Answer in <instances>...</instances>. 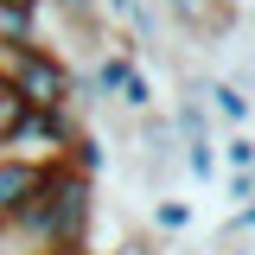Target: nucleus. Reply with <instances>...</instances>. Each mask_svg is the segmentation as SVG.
<instances>
[{
  "mask_svg": "<svg viewBox=\"0 0 255 255\" xmlns=\"http://www.w3.org/2000/svg\"><path fill=\"white\" fill-rule=\"evenodd\" d=\"M96 223V179L77 166H51L45 185L32 191V204L13 223H0L13 243H26L19 255H77Z\"/></svg>",
  "mask_w": 255,
  "mask_h": 255,
  "instance_id": "1",
  "label": "nucleus"
},
{
  "mask_svg": "<svg viewBox=\"0 0 255 255\" xmlns=\"http://www.w3.org/2000/svg\"><path fill=\"white\" fill-rule=\"evenodd\" d=\"M0 83L26 96V109H64L77 102V77L45 45H0Z\"/></svg>",
  "mask_w": 255,
  "mask_h": 255,
  "instance_id": "2",
  "label": "nucleus"
},
{
  "mask_svg": "<svg viewBox=\"0 0 255 255\" xmlns=\"http://www.w3.org/2000/svg\"><path fill=\"white\" fill-rule=\"evenodd\" d=\"M45 172H51V166H32V159L0 153V223H13V217L32 204V191L45 185Z\"/></svg>",
  "mask_w": 255,
  "mask_h": 255,
  "instance_id": "3",
  "label": "nucleus"
},
{
  "mask_svg": "<svg viewBox=\"0 0 255 255\" xmlns=\"http://www.w3.org/2000/svg\"><path fill=\"white\" fill-rule=\"evenodd\" d=\"M179 166V134H172V122L166 115H140V172L147 179H159V172H172Z\"/></svg>",
  "mask_w": 255,
  "mask_h": 255,
  "instance_id": "4",
  "label": "nucleus"
},
{
  "mask_svg": "<svg viewBox=\"0 0 255 255\" xmlns=\"http://www.w3.org/2000/svg\"><path fill=\"white\" fill-rule=\"evenodd\" d=\"M166 122L179 134V147H217V140H211V109H204V90H198V83H185V96L172 102Z\"/></svg>",
  "mask_w": 255,
  "mask_h": 255,
  "instance_id": "5",
  "label": "nucleus"
},
{
  "mask_svg": "<svg viewBox=\"0 0 255 255\" xmlns=\"http://www.w3.org/2000/svg\"><path fill=\"white\" fill-rule=\"evenodd\" d=\"M128 70H134V51H128V38H122V45L96 51V64H90V83H83V90H90L96 102H115V96H122V83H128Z\"/></svg>",
  "mask_w": 255,
  "mask_h": 255,
  "instance_id": "6",
  "label": "nucleus"
},
{
  "mask_svg": "<svg viewBox=\"0 0 255 255\" xmlns=\"http://www.w3.org/2000/svg\"><path fill=\"white\" fill-rule=\"evenodd\" d=\"M38 19H45V0H0V45H45Z\"/></svg>",
  "mask_w": 255,
  "mask_h": 255,
  "instance_id": "7",
  "label": "nucleus"
},
{
  "mask_svg": "<svg viewBox=\"0 0 255 255\" xmlns=\"http://www.w3.org/2000/svg\"><path fill=\"white\" fill-rule=\"evenodd\" d=\"M204 109L223 115L230 128H249V115H255L249 90H243V83H230V77H211V83H204Z\"/></svg>",
  "mask_w": 255,
  "mask_h": 255,
  "instance_id": "8",
  "label": "nucleus"
},
{
  "mask_svg": "<svg viewBox=\"0 0 255 255\" xmlns=\"http://www.w3.org/2000/svg\"><path fill=\"white\" fill-rule=\"evenodd\" d=\"M115 102H122L128 115H147V109H153V77H147V70L134 64V70H128V83H122V96H115Z\"/></svg>",
  "mask_w": 255,
  "mask_h": 255,
  "instance_id": "9",
  "label": "nucleus"
},
{
  "mask_svg": "<svg viewBox=\"0 0 255 255\" xmlns=\"http://www.w3.org/2000/svg\"><path fill=\"white\" fill-rule=\"evenodd\" d=\"M179 166L191 179H217V147H179Z\"/></svg>",
  "mask_w": 255,
  "mask_h": 255,
  "instance_id": "10",
  "label": "nucleus"
},
{
  "mask_svg": "<svg viewBox=\"0 0 255 255\" xmlns=\"http://www.w3.org/2000/svg\"><path fill=\"white\" fill-rule=\"evenodd\" d=\"M223 159H230V172H255V134H230Z\"/></svg>",
  "mask_w": 255,
  "mask_h": 255,
  "instance_id": "11",
  "label": "nucleus"
},
{
  "mask_svg": "<svg viewBox=\"0 0 255 255\" xmlns=\"http://www.w3.org/2000/svg\"><path fill=\"white\" fill-rule=\"evenodd\" d=\"M153 223H159V230H185V223H191V204H185V198H159V204H153Z\"/></svg>",
  "mask_w": 255,
  "mask_h": 255,
  "instance_id": "12",
  "label": "nucleus"
},
{
  "mask_svg": "<svg viewBox=\"0 0 255 255\" xmlns=\"http://www.w3.org/2000/svg\"><path fill=\"white\" fill-rule=\"evenodd\" d=\"M230 198L249 204V198H255V172H230Z\"/></svg>",
  "mask_w": 255,
  "mask_h": 255,
  "instance_id": "13",
  "label": "nucleus"
},
{
  "mask_svg": "<svg viewBox=\"0 0 255 255\" xmlns=\"http://www.w3.org/2000/svg\"><path fill=\"white\" fill-rule=\"evenodd\" d=\"M223 6H230V13H243V6H249V0H223Z\"/></svg>",
  "mask_w": 255,
  "mask_h": 255,
  "instance_id": "14",
  "label": "nucleus"
},
{
  "mask_svg": "<svg viewBox=\"0 0 255 255\" xmlns=\"http://www.w3.org/2000/svg\"><path fill=\"white\" fill-rule=\"evenodd\" d=\"M223 255H249V249H223Z\"/></svg>",
  "mask_w": 255,
  "mask_h": 255,
  "instance_id": "15",
  "label": "nucleus"
}]
</instances>
